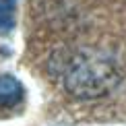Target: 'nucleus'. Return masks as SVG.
<instances>
[{
  "instance_id": "nucleus-3",
  "label": "nucleus",
  "mask_w": 126,
  "mask_h": 126,
  "mask_svg": "<svg viewBox=\"0 0 126 126\" xmlns=\"http://www.w3.org/2000/svg\"><path fill=\"white\" fill-rule=\"evenodd\" d=\"M17 0H0V33H8L15 27Z\"/></svg>"
},
{
  "instance_id": "nucleus-1",
  "label": "nucleus",
  "mask_w": 126,
  "mask_h": 126,
  "mask_svg": "<svg viewBox=\"0 0 126 126\" xmlns=\"http://www.w3.org/2000/svg\"><path fill=\"white\" fill-rule=\"evenodd\" d=\"M120 83L118 66L95 52H81L66 64L64 85L75 97L95 99L110 93Z\"/></svg>"
},
{
  "instance_id": "nucleus-2",
  "label": "nucleus",
  "mask_w": 126,
  "mask_h": 126,
  "mask_svg": "<svg viewBox=\"0 0 126 126\" xmlns=\"http://www.w3.org/2000/svg\"><path fill=\"white\" fill-rule=\"evenodd\" d=\"M23 99V85L10 75H0V108H13Z\"/></svg>"
}]
</instances>
